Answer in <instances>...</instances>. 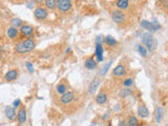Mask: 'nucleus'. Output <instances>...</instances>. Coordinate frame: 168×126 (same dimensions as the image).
<instances>
[{
	"instance_id": "nucleus-1",
	"label": "nucleus",
	"mask_w": 168,
	"mask_h": 126,
	"mask_svg": "<svg viewBox=\"0 0 168 126\" xmlns=\"http://www.w3.org/2000/svg\"><path fill=\"white\" fill-rule=\"evenodd\" d=\"M36 47V43L32 39H25V40L21 41V42L17 43L15 46V51L19 54H25L32 52Z\"/></svg>"
},
{
	"instance_id": "nucleus-2",
	"label": "nucleus",
	"mask_w": 168,
	"mask_h": 126,
	"mask_svg": "<svg viewBox=\"0 0 168 126\" xmlns=\"http://www.w3.org/2000/svg\"><path fill=\"white\" fill-rule=\"evenodd\" d=\"M142 44L145 45L148 49V51L151 52L156 49L157 46V40L152 37L150 33H144L142 35Z\"/></svg>"
},
{
	"instance_id": "nucleus-3",
	"label": "nucleus",
	"mask_w": 168,
	"mask_h": 126,
	"mask_svg": "<svg viewBox=\"0 0 168 126\" xmlns=\"http://www.w3.org/2000/svg\"><path fill=\"white\" fill-rule=\"evenodd\" d=\"M140 25H141V27H143L144 30H147V31L152 32V33L160 30V24H159L157 21L150 22V21H148V20H142Z\"/></svg>"
},
{
	"instance_id": "nucleus-4",
	"label": "nucleus",
	"mask_w": 168,
	"mask_h": 126,
	"mask_svg": "<svg viewBox=\"0 0 168 126\" xmlns=\"http://www.w3.org/2000/svg\"><path fill=\"white\" fill-rule=\"evenodd\" d=\"M111 18H113L114 22L117 23V24H122V23L125 22V15L124 13H122L121 10H116L111 14Z\"/></svg>"
},
{
	"instance_id": "nucleus-5",
	"label": "nucleus",
	"mask_w": 168,
	"mask_h": 126,
	"mask_svg": "<svg viewBox=\"0 0 168 126\" xmlns=\"http://www.w3.org/2000/svg\"><path fill=\"white\" fill-rule=\"evenodd\" d=\"M57 8L60 12H68L72 8V2L70 0H57Z\"/></svg>"
},
{
	"instance_id": "nucleus-6",
	"label": "nucleus",
	"mask_w": 168,
	"mask_h": 126,
	"mask_svg": "<svg viewBox=\"0 0 168 126\" xmlns=\"http://www.w3.org/2000/svg\"><path fill=\"white\" fill-rule=\"evenodd\" d=\"M75 99V93L74 92H66L65 94L62 95L60 98V103L63 105H67V104L72 103Z\"/></svg>"
},
{
	"instance_id": "nucleus-7",
	"label": "nucleus",
	"mask_w": 168,
	"mask_h": 126,
	"mask_svg": "<svg viewBox=\"0 0 168 126\" xmlns=\"http://www.w3.org/2000/svg\"><path fill=\"white\" fill-rule=\"evenodd\" d=\"M47 11L45 10L44 8H37L35 11H34V16H35L36 19L38 20H44L47 17Z\"/></svg>"
},
{
	"instance_id": "nucleus-8",
	"label": "nucleus",
	"mask_w": 168,
	"mask_h": 126,
	"mask_svg": "<svg viewBox=\"0 0 168 126\" xmlns=\"http://www.w3.org/2000/svg\"><path fill=\"white\" fill-rule=\"evenodd\" d=\"M26 108L21 107L19 112H17V120H18L19 124H24L26 122Z\"/></svg>"
},
{
	"instance_id": "nucleus-9",
	"label": "nucleus",
	"mask_w": 168,
	"mask_h": 126,
	"mask_svg": "<svg viewBox=\"0 0 168 126\" xmlns=\"http://www.w3.org/2000/svg\"><path fill=\"white\" fill-rule=\"evenodd\" d=\"M99 85H100V79L97 77V78H95L92 82H90L89 86H88V94L94 95L95 93H96V90H98Z\"/></svg>"
},
{
	"instance_id": "nucleus-10",
	"label": "nucleus",
	"mask_w": 168,
	"mask_h": 126,
	"mask_svg": "<svg viewBox=\"0 0 168 126\" xmlns=\"http://www.w3.org/2000/svg\"><path fill=\"white\" fill-rule=\"evenodd\" d=\"M137 114L140 118L145 119V118H147V117H149V110H148V108L146 107L145 105H140L139 107H138Z\"/></svg>"
},
{
	"instance_id": "nucleus-11",
	"label": "nucleus",
	"mask_w": 168,
	"mask_h": 126,
	"mask_svg": "<svg viewBox=\"0 0 168 126\" xmlns=\"http://www.w3.org/2000/svg\"><path fill=\"white\" fill-rule=\"evenodd\" d=\"M125 74H126L125 66H123V65H121V64L116 66L113 71V75L115 76V77H122V76H124Z\"/></svg>"
},
{
	"instance_id": "nucleus-12",
	"label": "nucleus",
	"mask_w": 168,
	"mask_h": 126,
	"mask_svg": "<svg viewBox=\"0 0 168 126\" xmlns=\"http://www.w3.org/2000/svg\"><path fill=\"white\" fill-rule=\"evenodd\" d=\"M4 112H5V116L8 120H15V118H16V110H15V107L6 106L5 109H4Z\"/></svg>"
},
{
	"instance_id": "nucleus-13",
	"label": "nucleus",
	"mask_w": 168,
	"mask_h": 126,
	"mask_svg": "<svg viewBox=\"0 0 168 126\" xmlns=\"http://www.w3.org/2000/svg\"><path fill=\"white\" fill-rule=\"evenodd\" d=\"M18 71H16V69H11V71H8V73L5 74V76H4V79L6 80V81H14V80H16L17 78H18Z\"/></svg>"
},
{
	"instance_id": "nucleus-14",
	"label": "nucleus",
	"mask_w": 168,
	"mask_h": 126,
	"mask_svg": "<svg viewBox=\"0 0 168 126\" xmlns=\"http://www.w3.org/2000/svg\"><path fill=\"white\" fill-rule=\"evenodd\" d=\"M20 33L22 36H25V37H29V36H32L34 33V29L31 27V25H22V27H20Z\"/></svg>"
},
{
	"instance_id": "nucleus-15",
	"label": "nucleus",
	"mask_w": 168,
	"mask_h": 126,
	"mask_svg": "<svg viewBox=\"0 0 168 126\" xmlns=\"http://www.w3.org/2000/svg\"><path fill=\"white\" fill-rule=\"evenodd\" d=\"M103 46L101 43H97L96 44V53H95V55H96L97 57V61L98 62H102L103 61Z\"/></svg>"
},
{
	"instance_id": "nucleus-16",
	"label": "nucleus",
	"mask_w": 168,
	"mask_h": 126,
	"mask_svg": "<svg viewBox=\"0 0 168 126\" xmlns=\"http://www.w3.org/2000/svg\"><path fill=\"white\" fill-rule=\"evenodd\" d=\"M6 35H8V37L10 39H15L18 37L19 32H18V30H17V27H8V31H6Z\"/></svg>"
},
{
	"instance_id": "nucleus-17",
	"label": "nucleus",
	"mask_w": 168,
	"mask_h": 126,
	"mask_svg": "<svg viewBox=\"0 0 168 126\" xmlns=\"http://www.w3.org/2000/svg\"><path fill=\"white\" fill-rule=\"evenodd\" d=\"M107 102V95L105 93H100L96 97V103L99 105H103Z\"/></svg>"
},
{
	"instance_id": "nucleus-18",
	"label": "nucleus",
	"mask_w": 168,
	"mask_h": 126,
	"mask_svg": "<svg viewBox=\"0 0 168 126\" xmlns=\"http://www.w3.org/2000/svg\"><path fill=\"white\" fill-rule=\"evenodd\" d=\"M84 66L87 69H95L97 67V61H95L94 58H87L84 62Z\"/></svg>"
},
{
	"instance_id": "nucleus-19",
	"label": "nucleus",
	"mask_w": 168,
	"mask_h": 126,
	"mask_svg": "<svg viewBox=\"0 0 168 126\" xmlns=\"http://www.w3.org/2000/svg\"><path fill=\"white\" fill-rule=\"evenodd\" d=\"M116 5L119 10H127L129 8V0H118Z\"/></svg>"
},
{
	"instance_id": "nucleus-20",
	"label": "nucleus",
	"mask_w": 168,
	"mask_h": 126,
	"mask_svg": "<svg viewBox=\"0 0 168 126\" xmlns=\"http://www.w3.org/2000/svg\"><path fill=\"white\" fill-rule=\"evenodd\" d=\"M56 92L58 95H63L67 92V85L65 83H59L56 86Z\"/></svg>"
},
{
	"instance_id": "nucleus-21",
	"label": "nucleus",
	"mask_w": 168,
	"mask_h": 126,
	"mask_svg": "<svg viewBox=\"0 0 168 126\" xmlns=\"http://www.w3.org/2000/svg\"><path fill=\"white\" fill-rule=\"evenodd\" d=\"M44 4L49 10H54V8H57V1L56 0H44Z\"/></svg>"
},
{
	"instance_id": "nucleus-22",
	"label": "nucleus",
	"mask_w": 168,
	"mask_h": 126,
	"mask_svg": "<svg viewBox=\"0 0 168 126\" xmlns=\"http://www.w3.org/2000/svg\"><path fill=\"white\" fill-rule=\"evenodd\" d=\"M111 63H113V61H109L108 63H106V64H105L104 66L100 69V71H99V76H105L106 75L107 71H109V67L111 66Z\"/></svg>"
},
{
	"instance_id": "nucleus-23",
	"label": "nucleus",
	"mask_w": 168,
	"mask_h": 126,
	"mask_svg": "<svg viewBox=\"0 0 168 126\" xmlns=\"http://www.w3.org/2000/svg\"><path fill=\"white\" fill-rule=\"evenodd\" d=\"M105 43H106L107 45H109V46H116V45L118 44L117 40L111 36H107L106 38H105Z\"/></svg>"
},
{
	"instance_id": "nucleus-24",
	"label": "nucleus",
	"mask_w": 168,
	"mask_h": 126,
	"mask_svg": "<svg viewBox=\"0 0 168 126\" xmlns=\"http://www.w3.org/2000/svg\"><path fill=\"white\" fill-rule=\"evenodd\" d=\"M11 24H12V27L18 29V27H22V20L19 18H13L12 20H11Z\"/></svg>"
},
{
	"instance_id": "nucleus-25",
	"label": "nucleus",
	"mask_w": 168,
	"mask_h": 126,
	"mask_svg": "<svg viewBox=\"0 0 168 126\" xmlns=\"http://www.w3.org/2000/svg\"><path fill=\"white\" fill-rule=\"evenodd\" d=\"M162 117H163V109L161 107L157 108V112H156V121L158 123H160L162 121Z\"/></svg>"
},
{
	"instance_id": "nucleus-26",
	"label": "nucleus",
	"mask_w": 168,
	"mask_h": 126,
	"mask_svg": "<svg viewBox=\"0 0 168 126\" xmlns=\"http://www.w3.org/2000/svg\"><path fill=\"white\" fill-rule=\"evenodd\" d=\"M127 125L129 126H138L139 125V121H138V119L135 118V116H130L128 119V123H127Z\"/></svg>"
},
{
	"instance_id": "nucleus-27",
	"label": "nucleus",
	"mask_w": 168,
	"mask_h": 126,
	"mask_svg": "<svg viewBox=\"0 0 168 126\" xmlns=\"http://www.w3.org/2000/svg\"><path fill=\"white\" fill-rule=\"evenodd\" d=\"M131 94H132V92H131L129 88H123V90L120 92V97L126 98V97H128V96H130Z\"/></svg>"
},
{
	"instance_id": "nucleus-28",
	"label": "nucleus",
	"mask_w": 168,
	"mask_h": 126,
	"mask_svg": "<svg viewBox=\"0 0 168 126\" xmlns=\"http://www.w3.org/2000/svg\"><path fill=\"white\" fill-rule=\"evenodd\" d=\"M138 52H139L140 55L143 56V57H146V56H147V49H146V47L143 46V45H138Z\"/></svg>"
},
{
	"instance_id": "nucleus-29",
	"label": "nucleus",
	"mask_w": 168,
	"mask_h": 126,
	"mask_svg": "<svg viewBox=\"0 0 168 126\" xmlns=\"http://www.w3.org/2000/svg\"><path fill=\"white\" fill-rule=\"evenodd\" d=\"M132 84H133V79H131V78H128V79H126L125 81L123 82V85L125 86V87H130Z\"/></svg>"
},
{
	"instance_id": "nucleus-30",
	"label": "nucleus",
	"mask_w": 168,
	"mask_h": 126,
	"mask_svg": "<svg viewBox=\"0 0 168 126\" xmlns=\"http://www.w3.org/2000/svg\"><path fill=\"white\" fill-rule=\"evenodd\" d=\"M103 42H105V38H103V36H98L96 38V43H101L102 44Z\"/></svg>"
},
{
	"instance_id": "nucleus-31",
	"label": "nucleus",
	"mask_w": 168,
	"mask_h": 126,
	"mask_svg": "<svg viewBox=\"0 0 168 126\" xmlns=\"http://www.w3.org/2000/svg\"><path fill=\"white\" fill-rule=\"evenodd\" d=\"M26 68L29 69L30 73H32V74L34 73V67H33V65H32L31 62H27V63H26Z\"/></svg>"
},
{
	"instance_id": "nucleus-32",
	"label": "nucleus",
	"mask_w": 168,
	"mask_h": 126,
	"mask_svg": "<svg viewBox=\"0 0 168 126\" xmlns=\"http://www.w3.org/2000/svg\"><path fill=\"white\" fill-rule=\"evenodd\" d=\"M20 103H21V101L19 99H17V100H15L14 101V103H13V105H14V107L15 108H17L18 106H20Z\"/></svg>"
},
{
	"instance_id": "nucleus-33",
	"label": "nucleus",
	"mask_w": 168,
	"mask_h": 126,
	"mask_svg": "<svg viewBox=\"0 0 168 126\" xmlns=\"http://www.w3.org/2000/svg\"><path fill=\"white\" fill-rule=\"evenodd\" d=\"M70 49H66V54L70 53Z\"/></svg>"
},
{
	"instance_id": "nucleus-34",
	"label": "nucleus",
	"mask_w": 168,
	"mask_h": 126,
	"mask_svg": "<svg viewBox=\"0 0 168 126\" xmlns=\"http://www.w3.org/2000/svg\"><path fill=\"white\" fill-rule=\"evenodd\" d=\"M132 1H138V0H132Z\"/></svg>"
}]
</instances>
